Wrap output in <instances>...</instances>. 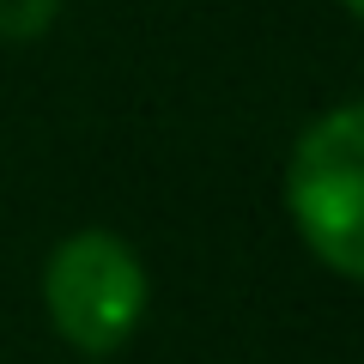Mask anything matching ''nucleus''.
Returning <instances> with one entry per match:
<instances>
[{
  "instance_id": "2",
  "label": "nucleus",
  "mask_w": 364,
  "mask_h": 364,
  "mask_svg": "<svg viewBox=\"0 0 364 364\" xmlns=\"http://www.w3.org/2000/svg\"><path fill=\"white\" fill-rule=\"evenodd\" d=\"M43 304L73 352H122L146 316V267L116 231H73L43 267Z\"/></svg>"
},
{
  "instance_id": "3",
  "label": "nucleus",
  "mask_w": 364,
  "mask_h": 364,
  "mask_svg": "<svg viewBox=\"0 0 364 364\" xmlns=\"http://www.w3.org/2000/svg\"><path fill=\"white\" fill-rule=\"evenodd\" d=\"M61 0H0V37L6 43H31L55 25Z\"/></svg>"
},
{
  "instance_id": "1",
  "label": "nucleus",
  "mask_w": 364,
  "mask_h": 364,
  "mask_svg": "<svg viewBox=\"0 0 364 364\" xmlns=\"http://www.w3.org/2000/svg\"><path fill=\"white\" fill-rule=\"evenodd\" d=\"M286 207L304 249L340 279L364 273V109L340 104L298 134L286 164Z\"/></svg>"
},
{
  "instance_id": "4",
  "label": "nucleus",
  "mask_w": 364,
  "mask_h": 364,
  "mask_svg": "<svg viewBox=\"0 0 364 364\" xmlns=\"http://www.w3.org/2000/svg\"><path fill=\"white\" fill-rule=\"evenodd\" d=\"M340 6H346V13H352V18H358V13H364V0H340Z\"/></svg>"
}]
</instances>
